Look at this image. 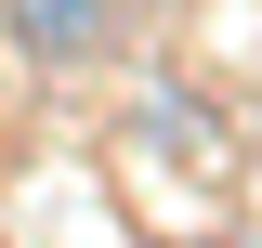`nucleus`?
<instances>
[{
    "label": "nucleus",
    "instance_id": "f257e3e1",
    "mask_svg": "<svg viewBox=\"0 0 262 248\" xmlns=\"http://www.w3.org/2000/svg\"><path fill=\"white\" fill-rule=\"evenodd\" d=\"M13 27H27V53H53V65H92L105 39H118V0H13Z\"/></svg>",
    "mask_w": 262,
    "mask_h": 248
}]
</instances>
